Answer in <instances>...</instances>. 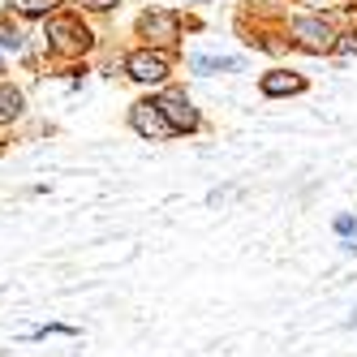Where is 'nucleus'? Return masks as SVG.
<instances>
[{
    "instance_id": "1a4fd4ad",
    "label": "nucleus",
    "mask_w": 357,
    "mask_h": 357,
    "mask_svg": "<svg viewBox=\"0 0 357 357\" xmlns=\"http://www.w3.org/2000/svg\"><path fill=\"white\" fill-rule=\"evenodd\" d=\"M194 69L198 73H220V69H241L237 56H194Z\"/></svg>"
},
{
    "instance_id": "9b49d317",
    "label": "nucleus",
    "mask_w": 357,
    "mask_h": 357,
    "mask_svg": "<svg viewBox=\"0 0 357 357\" xmlns=\"http://www.w3.org/2000/svg\"><path fill=\"white\" fill-rule=\"evenodd\" d=\"M336 233H340V237H353V233H357V220H353V215H340V220H336Z\"/></svg>"
},
{
    "instance_id": "20e7f679",
    "label": "nucleus",
    "mask_w": 357,
    "mask_h": 357,
    "mask_svg": "<svg viewBox=\"0 0 357 357\" xmlns=\"http://www.w3.org/2000/svg\"><path fill=\"white\" fill-rule=\"evenodd\" d=\"M125 69H130L134 82H146V86L168 78V61H164L160 52H151V47H138V52H130V56H125Z\"/></svg>"
},
{
    "instance_id": "9d476101",
    "label": "nucleus",
    "mask_w": 357,
    "mask_h": 357,
    "mask_svg": "<svg viewBox=\"0 0 357 357\" xmlns=\"http://www.w3.org/2000/svg\"><path fill=\"white\" fill-rule=\"evenodd\" d=\"M52 5H56V0H13V9L26 13V17H47V13H52Z\"/></svg>"
},
{
    "instance_id": "f03ea898",
    "label": "nucleus",
    "mask_w": 357,
    "mask_h": 357,
    "mask_svg": "<svg viewBox=\"0 0 357 357\" xmlns=\"http://www.w3.org/2000/svg\"><path fill=\"white\" fill-rule=\"evenodd\" d=\"M138 31L151 39V43H160V47H176V39H181V22H176V13H142L138 17Z\"/></svg>"
},
{
    "instance_id": "ddd939ff",
    "label": "nucleus",
    "mask_w": 357,
    "mask_h": 357,
    "mask_svg": "<svg viewBox=\"0 0 357 357\" xmlns=\"http://www.w3.org/2000/svg\"><path fill=\"white\" fill-rule=\"evenodd\" d=\"M336 47H340V52H344V56H349V52H357V35H344V39H340Z\"/></svg>"
},
{
    "instance_id": "0eeeda50",
    "label": "nucleus",
    "mask_w": 357,
    "mask_h": 357,
    "mask_svg": "<svg viewBox=\"0 0 357 357\" xmlns=\"http://www.w3.org/2000/svg\"><path fill=\"white\" fill-rule=\"evenodd\" d=\"M259 86H263V95L275 99V95H297V91H305V78H297V73H280V69H275V73H263Z\"/></svg>"
},
{
    "instance_id": "2eb2a0df",
    "label": "nucleus",
    "mask_w": 357,
    "mask_h": 357,
    "mask_svg": "<svg viewBox=\"0 0 357 357\" xmlns=\"http://www.w3.org/2000/svg\"><path fill=\"white\" fill-rule=\"evenodd\" d=\"M349 327H357V310H353V319H349Z\"/></svg>"
},
{
    "instance_id": "4468645a",
    "label": "nucleus",
    "mask_w": 357,
    "mask_h": 357,
    "mask_svg": "<svg viewBox=\"0 0 357 357\" xmlns=\"http://www.w3.org/2000/svg\"><path fill=\"white\" fill-rule=\"evenodd\" d=\"M78 5H86V9H112L116 0H78Z\"/></svg>"
},
{
    "instance_id": "6e6552de",
    "label": "nucleus",
    "mask_w": 357,
    "mask_h": 357,
    "mask_svg": "<svg viewBox=\"0 0 357 357\" xmlns=\"http://www.w3.org/2000/svg\"><path fill=\"white\" fill-rule=\"evenodd\" d=\"M22 108H26V99H22V91H13V86H0V121H13V116H22Z\"/></svg>"
},
{
    "instance_id": "423d86ee",
    "label": "nucleus",
    "mask_w": 357,
    "mask_h": 357,
    "mask_svg": "<svg viewBox=\"0 0 357 357\" xmlns=\"http://www.w3.org/2000/svg\"><path fill=\"white\" fill-rule=\"evenodd\" d=\"M47 39H52L56 47H86L91 31L82 26L78 17H52V22H47Z\"/></svg>"
},
{
    "instance_id": "f257e3e1",
    "label": "nucleus",
    "mask_w": 357,
    "mask_h": 357,
    "mask_svg": "<svg viewBox=\"0 0 357 357\" xmlns=\"http://www.w3.org/2000/svg\"><path fill=\"white\" fill-rule=\"evenodd\" d=\"M130 125H134V134L146 138V142L172 138V125H168V116L160 112L155 99H142V104H134V108H130Z\"/></svg>"
},
{
    "instance_id": "39448f33",
    "label": "nucleus",
    "mask_w": 357,
    "mask_h": 357,
    "mask_svg": "<svg viewBox=\"0 0 357 357\" xmlns=\"http://www.w3.org/2000/svg\"><path fill=\"white\" fill-rule=\"evenodd\" d=\"M293 35L310 47V52H327V47H336V35H331V26L323 17H297L293 22Z\"/></svg>"
},
{
    "instance_id": "7ed1b4c3",
    "label": "nucleus",
    "mask_w": 357,
    "mask_h": 357,
    "mask_svg": "<svg viewBox=\"0 0 357 357\" xmlns=\"http://www.w3.org/2000/svg\"><path fill=\"white\" fill-rule=\"evenodd\" d=\"M155 104H160V112L168 116V125H172V134H194V130H198V108L190 104V99H185L181 91H172V95L155 99Z\"/></svg>"
},
{
    "instance_id": "f8f14e48",
    "label": "nucleus",
    "mask_w": 357,
    "mask_h": 357,
    "mask_svg": "<svg viewBox=\"0 0 357 357\" xmlns=\"http://www.w3.org/2000/svg\"><path fill=\"white\" fill-rule=\"evenodd\" d=\"M0 47H17V31H9V26L0 31Z\"/></svg>"
}]
</instances>
